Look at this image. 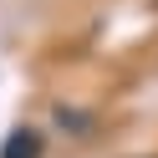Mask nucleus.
I'll use <instances>...</instances> for the list:
<instances>
[{"mask_svg":"<svg viewBox=\"0 0 158 158\" xmlns=\"http://www.w3.org/2000/svg\"><path fill=\"white\" fill-rule=\"evenodd\" d=\"M0 158H41V133H36V127H15V133L0 143Z\"/></svg>","mask_w":158,"mask_h":158,"instance_id":"nucleus-1","label":"nucleus"}]
</instances>
